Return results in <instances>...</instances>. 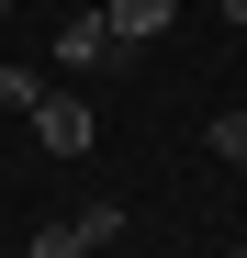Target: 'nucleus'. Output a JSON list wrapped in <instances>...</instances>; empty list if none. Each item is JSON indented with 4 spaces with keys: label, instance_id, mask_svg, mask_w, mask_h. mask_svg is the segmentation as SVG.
I'll list each match as a JSON object with an SVG mask.
<instances>
[{
    "label": "nucleus",
    "instance_id": "1",
    "mask_svg": "<svg viewBox=\"0 0 247 258\" xmlns=\"http://www.w3.org/2000/svg\"><path fill=\"white\" fill-rule=\"evenodd\" d=\"M90 101H79V90H45V101H34V146H45V157H90Z\"/></svg>",
    "mask_w": 247,
    "mask_h": 258
},
{
    "label": "nucleus",
    "instance_id": "2",
    "mask_svg": "<svg viewBox=\"0 0 247 258\" xmlns=\"http://www.w3.org/2000/svg\"><path fill=\"white\" fill-rule=\"evenodd\" d=\"M101 23H112V45L135 56V45H157V34L180 23V0H101Z\"/></svg>",
    "mask_w": 247,
    "mask_h": 258
},
{
    "label": "nucleus",
    "instance_id": "3",
    "mask_svg": "<svg viewBox=\"0 0 247 258\" xmlns=\"http://www.w3.org/2000/svg\"><path fill=\"white\" fill-rule=\"evenodd\" d=\"M56 68H124V45H112V23H101V12H79V23H56Z\"/></svg>",
    "mask_w": 247,
    "mask_h": 258
},
{
    "label": "nucleus",
    "instance_id": "4",
    "mask_svg": "<svg viewBox=\"0 0 247 258\" xmlns=\"http://www.w3.org/2000/svg\"><path fill=\"white\" fill-rule=\"evenodd\" d=\"M202 146H214L236 180H247V112H214V123H202Z\"/></svg>",
    "mask_w": 247,
    "mask_h": 258
},
{
    "label": "nucleus",
    "instance_id": "5",
    "mask_svg": "<svg viewBox=\"0 0 247 258\" xmlns=\"http://www.w3.org/2000/svg\"><path fill=\"white\" fill-rule=\"evenodd\" d=\"M34 101H45V79H34L23 56H0V112H34Z\"/></svg>",
    "mask_w": 247,
    "mask_h": 258
},
{
    "label": "nucleus",
    "instance_id": "6",
    "mask_svg": "<svg viewBox=\"0 0 247 258\" xmlns=\"http://www.w3.org/2000/svg\"><path fill=\"white\" fill-rule=\"evenodd\" d=\"M23 258H90V236H79V225H34V247Z\"/></svg>",
    "mask_w": 247,
    "mask_h": 258
},
{
    "label": "nucleus",
    "instance_id": "7",
    "mask_svg": "<svg viewBox=\"0 0 247 258\" xmlns=\"http://www.w3.org/2000/svg\"><path fill=\"white\" fill-rule=\"evenodd\" d=\"M214 12H225V23H247V0H214Z\"/></svg>",
    "mask_w": 247,
    "mask_h": 258
},
{
    "label": "nucleus",
    "instance_id": "8",
    "mask_svg": "<svg viewBox=\"0 0 247 258\" xmlns=\"http://www.w3.org/2000/svg\"><path fill=\"white\" fill-rule=\"evenodd\" d=\"M0 23H12V0H0Z\"/></svg>",
    "mask_w": 247,
    "mask_h": 258
},
{
    "label": "nucleus",
    "instance_id": "9",
    "mask_svg": "<svg viewBox=\"0 0 247 258\" xmlns=\"http://www.w3.org/2000/svg\"><path fill=\"white\" fill-rule=\"evenodd\" d=\"M236 258H247V247H236Z\"/></svg>",
    "mask_w": 247,
    "mask_h": 258
}]
</instances>
